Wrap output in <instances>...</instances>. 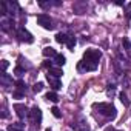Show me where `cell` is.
Segmentation results:
<instances>
[{"mask_svg": "<svg viewBox=\"0 0 131 131\" xmlns=\"http://www.w3.org/2000/svg\"><path fill=\"white\" fill-rule=\"evenodd\" d=\"M94 108L99 110V113L103 114L105 117L116 119V116H117V110H116L114 105H111V103H94Z\"/></svg>", "mask_w": 131, "mask_h": 131, "instance_id": "cell-1", "label": "cell"}, {"mask_svg": "<svg viewBox=\"0 0 131 131\" xmlns=\"http://www.w3.org/2000/svg\"><path fill=\"white\" fill-rule=\"evenodd\" d=\"M102 57V52L99 49H86L85 54H83V60L86 62H91V63H99V59Z\"/></svg>", "mask_w": 131, "mask_h": 131, "instance_id": "cell-2", "label": "cell"}, {"mask_svg": "<svg viewBox=\"0 0 131 131\" xmlns=\"http://www.w3.org/2000/svg\"><path fill=\"white\" fill-rule=\"evenodd\" d=\"M17 37H19L20 42H25V43H32V42H34L32 34H31L29 31H26L23 26H20V28L17 29Z\"/></svg>", "mask_w": 131, "mask_h": 131, "instance_id": "cell-3", "label": "cell"}, {"mask_svg": "<svg viewBox=\"0 0 131 131\" xmlns=\"http://www.w3.org/2000/svg\"><path fill=\"white\" fill-rule=\"evenodd\" d=\"M37 23H39L40 26H43L45 29H52V28H54L52 20H51V17H49L48 14H39V16H37Z\"/></svg>", "mask_w": 131, "mask_h": 131, "instance_id": "cell-4", "label": "cell"}, {"mask_svg": "<svg viewBox=\"0 0 131 131\" xmlns=\"http://www.w3.org/2000/svg\"><path fill=\"white\" fill-rule=\"evenodd\" d=\"M77 70L80 73H83V71H94V70H97V65L96 63H91V62H86V60H82L77 65Z\"/></svg>", "mask_w": 131, "mask_h": 131, "instance_id": "cell-5", "label": "cell"}, {"mask_svg": "<svg viewBox=\"0 0 131 131\" xmlns=\"http://www.w3.org/2000/svg\"><path fill=\"white\" fill-rule=\"evenodd\" d=\"M14 110H16V113H17V116H19L20 119H25V117L29 116V111H28V108H26L23 103H16V105H14Z\"/></svg>", "mask_w": 131, "mask_h": 131, "instance_id": "cell-6", "label": "cell"}, {"mask_svg": "<svg viewBox=\"0 0 131 131\" xmlns=\"http://www.w3.org/2000/svg\"><path fill=\"white\" fill-rule=\"evenodd\" d=\"M29 117H31V120H32V123H40V120H42V111H40V108L39 106H34L31 111H29Z\"/></svg>", "mask_w": 131, "mask_h": 131, "instance_id": "cell-7", "label": "cell"}, {"mask_svg": "<svg viewBox=\"0 0 131 131\" xmlns=\"http://www.w3.org/2000/svg\"><path fill=\"white\" fill-rule=\"evenodd\" d=\"M46 80L49 82V85H51V88H52L54 91L62 88V82H60L57 77H54V76H51V74H46Z\"/></svg>", "mask_w": 131, "mask_h": 131, "instance_id": "cell-8", "label": "cell"}, {"mask_svg": "<svg viewBox=\"0 0 131 131\" xmlns=\"http://www.w3.org/2000/svg\"><path fill=\"white\" fill-rule=\"evenodd\" d=\"M0 83H2L5 88L11 86V85H13V79H11V76H9V74H6V73H3V74H2V77H0Z\"/></svg>", "mask_w": 131, "mask_h": 131, "instance_id": "cell-9", "label": "cell"}, {"mask_svg": "<svg viewBox=\"0 0 131 131\" xmlns=\"http://www.w3.org/2000/svg\"><path fill=\"white\" fill-rule=\"evenodd\" d=\"M6 8H8V14H11V16H16L17 11H19V5L16 2H8L6 3Z\"/></svg>", "mask_w": 131, "mask_h": 131, "instance_id": "cell-10", "label": "cell"}, {"mask_svg": "<svg viewBox=\"0 0 131 131\" xmlns=\"http://www.w3.org/2000/svg\"><path fill=\"white\" fill-rule=\"evenodd\" d=\"M43 56L45 57H56L57 56V52H56V49L54 48H51V46H46V48H43Z\"/></svg>", "mask_w": 131, "mask_h": 131, "instance_id": "cell-11", "label": "cell"}, {"mask_svg": "<svg viewBox=\"0 0 131 131\" xmlns=\"http://www.w3.org/2000/svg\"><path fill=\"white\" fill-rule=\"evenodd\" d=\"M45 99H46V100H49V102H54V103H57V102H59V96H57L54 91H49V93L45 96Z\"/></svg>", "mask_w": 131, "mask_h": 131, "instance_id": "cell-12", "label": "cell"}, {"mask_svg": "<svg viewBox=\"0 0 131 131\" xmlns=\"http://www.w3.org/2000/svg\"><path fill=\"white\" fill-rule=\"evenodd\" d=\"M68 37H70V36L63 34V32H59V34L56 36V40H57L59 43H67V42H68Z\"/></svg>", "mask_w": 131, "mask_h": 131, "instance_id": "cell-13", "label": "cell"}, {"mask_svg": "<svg viewBox=\"0 0 131 131\" xmlns=\"http://www.w3.org/2000/svg\"><path fill=\"white\" fill-rule=\"evenodd\" d=\"M48 74H51V76H54V77H60L62 74H63V71H62V68H51L49 71H48Z\"/></svg>", "mask_w": 131, "mask_h": 131, "instance_id": "cell-14", "label": "cell"}, {"mask_svg": "<svg viewBox=\"0 0 131 131\" xmlns=\"http://www.w3.org/2000/svg\"><path fill=\"white\" fill-rule=\"evenodd\" d=\"M67 46H68V49H71V51H74V46H76V37H68V42H67Z\"/></svg>", "mask_w": 131, "mask_h": 131, "instance_id": "cell-15", "label": "cell"}, {"mask_svg": "<svg viewBox=\"0 0 131 131\" xmlns=\"http://www.w3.org/2000/svg\"><path fill=\"white\" fill-rule=\"evenodd\" d=\"M54 59H56V63H57V65H60V67H62V65H65V62H67V59H65V56H63V54H57Z\"/></svg>", "mask_w": 131, "mask_h": 131, "instance_id": "cell-16", "label": "cell"}, {"mask_svg": "<svg viewBox=\"0 0 131 131\" xmlns=\"http://www.w3.org/2000/svg\"><path fill=\"white\" fill-rule=\"evenodd\" d=\"M119 99H120V102H122V103H123L125 106H128V105H129V99L126 97V94H125L123 91H122V93L119 94Z\"/></svg>", "mask_w": 131, "mask_h": 131, "instance_id": "cell-17", "label": "cell"}, {"mask_svg": "<svg viewBox=\"0 0 131 131\" xmlns=\"http://www.w3.org/2000/svg\"><path fill=\"white\" fill-rule=\"evenodd\" d=\"M42 90H43V83H42V82L34 83V86H32V91H34V93H40Z\"/></svg>", "mask_w": 131, "mask_h": 131, "instance_id": "cell-18", "label": "cell"}, {"mask_svg": "<svg viewBox=\"0 0 131 131\" xmlns=\"http://www.w3.org/2000/svg\"><path fill=\"white\" fill-rule=\"evenodd\" d=\"M51 113H52V116H54V117H57V119H60V117H62V113H60V110H59L57 106H52V108H51Z\"/></svg>", "mask_w": 131, "mask_h": 131, "instance_id": "cell-19", "label": "cell"}, {"mask_svg": "<svg viewBox=\"0 0 131 131\" xmlns=\"http://www.w3.org/2000/svg\"><path fill=\"white\" fill-rule=\"evenodd\" d=\"M122 45H123V48H125V49H131V42H129V39L123 37V40H122Z\"/></svg>", "mask_w": 131, "mask_h": 131, "instance_id": "cell-20", "label": "cell"}, {"mask_svg": "<svg viewBox=\"0 0 131 131\" xmlns=\"http://www.w3.org/2000/svg\"><path fill=\"white\" fill-rule=\"evenodd\" d=\"M16 85H17V88H19L20 91H25V90H26V83H25L23 80H17Z\"/></svg>", "mask_w": 131, "mask_h": 131, "instance_id": "cell-21", "label": "cell"}, {"mask_svg": "<svg viewBox=\"0 0 131 131\" xmlns=\"http://www.w3.org/2000/svg\"><path fill=\"white\" fill-rule=\"evenodd\" d=\"M14 73H16L17 76H23V74H25V68H22V67H16Z\"/></svg>", "mask_w": 131, "mask_h": 131, "instance_id": "cell-22", "label": "cell"}, {"mask_svg": "<svg viewBox=\"0 0 131 131\" xmlns=\"http://www.w3.org/2000/svg\"><path fill=\"white\" fill-rule=\"evenodd\" d=\"M125 13H126V19H131V3H128V5H126Z\"/></svg>", "mask_w": 131, "mask_h": 131, "instance_id": "cell-23", "label": "cell"}, {"mask_svg": "<svg viewBox=\"0 0 131 131\" xmlns=\"http://www.w3.org/2000/svg\"><path fill=\"white\" fill-rule=\"evenodd\" d=\"M9 67V63H8V60H2V70H3V73L6 71V68Z\"/></svg>", "mask_w": 131, "mask_h": 131, "instance_id": "cell-24", "label": "cell"}, {"mask_svg": "<svg viewBox=\"0 0 131 131\" xmlns=\"http://www.w3.org/2000/svg\"><path fill=\"white\" fill-rule=\"evenodd\" d=\"M13 96H14V97H16V99H23V94H22V93H20V91H16V93H14V94H13Z\"/></svg>", "mask_w": 131, "mask_h": 131, "instance_id": "cell-25", "label": "cell"}, {"mask_svg": "<svg viewBox=\"0 0 131 131\" xmlns=\"http://www.w3.org/2000/svg\"><path fill=\"white\" fill-rule=\"evenodd\" d=\"M43 67H45V68H49V70L52 68V67H51V62H49V60H46V62L43 63Z\"/></svg>", "mask_w": 131, "mask_h": 131, "instance_id": "cell-26", "label": "cell"}, {"mask_svg": "<svg viewBox=\"0 0 131 131\" xmlns=\"http://www.w3.org/2000/svg\"><path fill=\"white\" fill-rule=\"evenodd\" d=\"M8 131H22V129H17V128H14V126H13V125H11V126H9V128H8Z\"/></svg>", "mask_w": 131, "mask_h": 131, "instance_id": "cell-27", "label": "cell"}, {"mask_svg": "<svg viewBox=\"0 0 131 131\" xmlns=\"http://www.w3.org/2000/svg\"><path fill=\"white\" fill-rule=\"evenodd\" d=\"M103 131H116V129H114V128H113V126H106V128H105V129H103Z\"/></svg>", "mask_w": 131, "mask_h": 131, "instance_id": "cell-28", "label": "cell"}, {"mask_svg": "<svg viewBox=\"0 0 131 131\" xmlns=\"http://www.w3.org/2000/svg\"><path fill=\"white\" fill-rule=\"evenodd\" d=\"M114 3H116L117 6H122V5H123V2H122V0H117V2H114Z\"/></svg>", "mask_w": 131, "mask_h": 131, "instance_id": "cell-29", "label": "cell"}, {"mask_svg": "<svg viewBox=\"0 0 131 131\" xmlns=\"http://www.w3.org/2000/svg\"><path fill=\"white\" fill-rule=\"evenodd\" d=\"M77 131H90V129H85V128H79Z\"/></svg>", "mask_w": 131, "mask_h": 131, "instance_id": "cell-30", "label": "cell"}, {"mask_svg": "<svg viewBox=\"0 0 131 131\" xmlns=\"http://www.w3.org/2000/svg\"><path fill=\"white\" fill-rule=\"evenodd\" d=\"M46 131H51V129H49V128H46Z\"/></svg>", "mask_w": 131, "mask_h": 131, "instance_id": "cell-31", "label": "cell"}]
</instances>
